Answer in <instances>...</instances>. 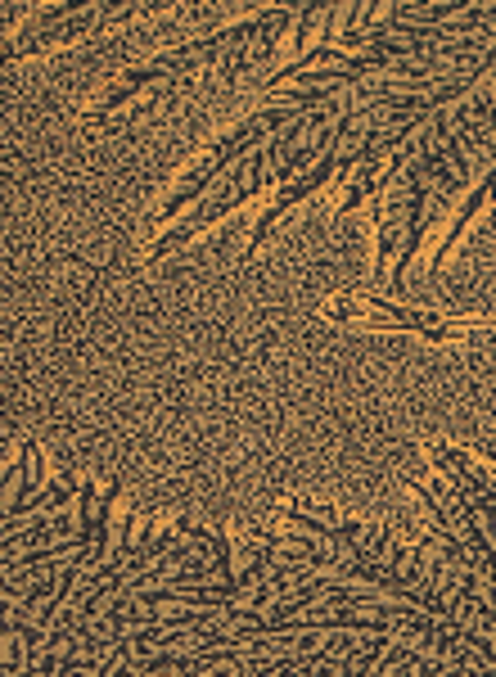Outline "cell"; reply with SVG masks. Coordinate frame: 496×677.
Segmentation results:
<instances>
[{
	"label": "cell",
	"instance_id": "obj_1",
	"mask_svg": "<svg viewBox=\"0 0 496 677\" xmlns=\"http://www.w3.org/2000/svg\"><path fill=\"white\" fill-rule=\"evenodd\" d=\"M492 195H496V163L487 168V176H478V185H474V191L465 195V204H461V208H455V217H451V226H447V236L438 240V249H434V257H429V267H434V272H438V267H442V262H447V253H451L455 244H461V236H465V226H470V221L478 217V208H483V204H487Z\"/></svg>",
	"mask_w": 496,
	"mask_h": 677
},
{
	"label": "cell",
	"instance_id": "obj_2",
	"mask_svg": "<svg viewBox=\"0 0 496 677\" xmlns=\"http://www.w3.org/2000/svg\"><path fill=\"white\" fill-rule=\"evenodd\" d=\"M231 555H235V551H231V538H226V533H212V560H217L221 583H240V570H235ZM240 587H244V583H240Z\"/></svg>",
	"mask_w": 496,
	"mask_h": 677
}]
</instances>
